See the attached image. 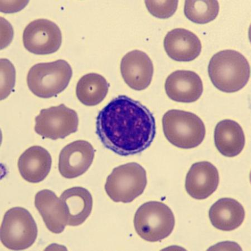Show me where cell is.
<instances>
[{
  "label": "cell",
  "mask_w": 251,
  "mask_h": 251,
  "mask_svg": "<svg viewBox=\"0 0 251 251\" xmlns=\"http://www.w3.org/2000/svg\"><path fill=\"white\" fill-rule=\"evenodd\" d=\"M156 130L152 113L126 96L112 100L97 117L96 133L101 143L120 156L145 151L154 140Z\"/></svg>",
  "instance_id": "6da1fadb"
},
{
  "label": "cell",
  "mask_w": 251,
  "mask_h": 251,
  "mask_svg": "<svg viewBox=\"0 0 251 251\" xmlns=\"http://www.w3.org/2000/svg\"><path fill=\"white\" fill-rule=\"evenodd\" d=\"M248 60L240 52L225 50L212 56L208 66V74L214 86L226 93L240 91L248 84L250 77Z\"/></svg>",
  "instance_id": "7a4b0ae2"
},
{
  "label": "cell",
  "mask_w": 251,
  "mask_h": 251,
  "mask_svg": "<svg viewBox=\"0 0 251 251\" xmlns=\"http://www.w3.org/2000/svg\"><path fill=\"white\" fill-rule=\"evenodd\" d=\"M166 138L174 146L183 149L195 148L203 141L206 133L203 121L192 112L171 110L163 117Z\"/></svg>",
  "instance_id": "3957f363"
},
{
  "label": "cell",
  "mask_w": 251,
  "mask_h": 251,
  "mask_svg": "<svg viewBox=\"0 0 251 251\" xmlns=\"http://www.w3.org/2000/svg\"><path fill=\"white\" fill-rule=\"evenodd\" d=\"M72 75V68L66 60L38 63L28 72L27 86L35 96L49 99L66 90Z\"/></svg>",
  "instance_id": "277c9868"
},
{
  "label": "cell",
  "mask_w": 251,
  "mask_h": 251,
  "mask_svg": "<svg viewBox=\"0 0 251 251\" xmlns=\"http://www.w3.org/2000/svg\"><path fill=\"white\" fill-rule=\"evenodd\" d=\"M133 223L136 232L141 238L156 242L171 235L176 220L167 205L160 201H151L137 209Z\"/></svg>",
  "instance_id": "5b68a950"
},
{
  "label": "cell",
  "mask_w": 251,
  "mask_h": 251,
  "mask_svg": "<svg viewBox=\"0 0 251 251\" xmlns=\"http://www.w3.org/2000/svg\"><path fill=\"white\" fill-rule=\"evenodd\" d=\"M147 184L145 169L139 164L130 163L113 169L107 178L104 188L113 201L128 203L144 193Z\"/></svg>",
  "instance_id": "8992f818"
},
{
  "label": "cell",
  "mask_w": 251,
  "mask_h": 251,
  "mask_svg": "<svg viewBox=\"0 0 251 251\" xmlns=\"http://www.w3.org/2000/svg\"><path fill=\"white\" fill-rule=\"evenodd\" d=\"M37 237V225L27 209L15 207L7 210L1 226V241L5 248L15 251L29 249Z\"/></svg>",
  "instance_id": "52a82bcc"
},
{
  "label": "cell",
  "mask_w": 251,
  "mask_h": 251,
  "mask_svg": "<svg viewBox=\"0 0 251 251\" xmlns=\"http://www.w3.org/2000/svg\"><path fill=\"white\" fill-rule=\"evenodd\" d=\"M35 131L44 138L63 139L78 130L77 113L61 104L43 109L35 117Z\"/></svg>",
  "instance_id": "ba28073f"
},
{
  "label": "cell",
  "mask_w": 251,
  "mask_h": 251,
  "mask_svg": "<svg viewBox=\"0 0 251 251\" xmlns=\"http://www.w3.org/2000/svg\"><path fill=\"white\" fill-rule=\"evenodd\" d=\"M62 34L55 23L47 19L34 20L24 30L23 43L26 50L37 55H47L58 51Z\"/></svg>",
  "instance_id": "9c48e42d"
},
{
  "label": "cell",
  "mask_w": 251,
  "mask_h": 251,
  "mask_svg": "<svg viewBox=\"0 0 251 251\" xmlns=\"http://www.w3.org/2000/svg\"><path fill=\"white\" fill-rule=\"evenodd\" d=\"M95 150L89 142L78 140L67 145L60 153L59 171L68 179L83 175L90 168Z\"/></svg>",
  "instance_id": "30bf717a"
},
{
  "label": "cell",
  "mask_w": 251,
  "mask_h": 251,
  "mask_svg": "<svg viewBox=\"0 0 251 251\" xmlns=\"http://www.w3.org/2000/svg\"><path fill=\"white\" fill-rule=\"evenodd\" d=\"M121 75L126 83L135 91H143L151 84L153 75L152 60L145 52H127L121 60Z\"/></svg>",
  "instance_id": "8fae6325"
},
{
  "label": "cell",
  "mask_w": 251,
  "mask_h": 251,
  "mask_svg": "<svg viewBox=\"0 0 251 251\" xmlns=\"http://www.w3.org/2000/svg\"><path fill=\"white\" fill-rule=\"evenodd\" d=\"M219 183V173L215 166L208 161H201L190 168L185 186L190 197L203 200L216 192Z\"/></svg>",
  "instance_id": "7c38bea8"
},
{
  "label": "cell",
  "mask_w": 251,
  "mask_h": 251,
  "mask_svg": "<svg viewBox=\"0 0 251 251\" xmlns=\"http://www.w3.org/2000/svg\"><path fill=\"white\" fill-rule=\"evenodd\" d=\"M165 89L170 99L178 102L192 103L200 99L203 84L199 75L190 71L173 72L166 80Z\"/></svg>",
  "instance_id": "4fadbf2b"
},
{
  "label": "cell",
  "mask_w": 251,
  "mask_h": 251,
  "mask_svg": "<svg viewBox=\"0 0 251 251\" xmlns=\"http://www.w3.org/2000/svg\"><path fill=\"white\" fill-rule=\"evenodd\" d=\"M35 207L38 210L49 230L59 234L68 224V214L66 205L51 190L44 189L36 193Z\"/></svg>",
  "instance_id": "5bb4252c"
},
{
  "label": "cell",
  "mask_w": 251,
  "mask_h": 251,
  "mask_svg": "<svg viewBox=\"0 0 251 251\" xmlns=\"http://www.w3.org/2000/svg\"><path fill=\"white\" fill-rule=\"evenodd\" d=\"M164 47L166 52L177 62H190L201 54V43L198 36L188 30L177 28L166 35Z\"/></svg>",
  "instance_id": "9a60e30c"
},
{
  "label": "cell",
  "mask_w": 251,
  "mask_h": 251,
  "mask_svg": "<svg viewBox=\"0 0 251 251\" xmlns=\"http://www.w3.org/2000/svg\"><path fill=\"white\" fill-rule=\"evenodd\" d=\"M51 155L46 149L34 146L19 157L18 168L23 179L31 183H40L46 179L51 168Z\"/></svg>",
  "instance_id": "2e32d148"
},
{
  "label": "cell",
  "mask_w": 251,
  "mask_h": 251,
  "mask_svg": "<svg viewBox=\"0 0 251 251\" xmlns=\"http://www.w3.org/2000/svg\"><path fill=\"white\" fill-rule=\"evenodd\" d=\"M209 217L214 227L224 231H232L244 222L245 211L244 206L237 201L222 198L211 206Z\"/></svg>",
  "instance_id": "e0dca14e"
},
{
  "label": "cell",
  "mask_w": 251,
  "mask_h": 251,
  "mask_svg": "<svg viewBox=\"0 0 251 251\" xmlns=\"http://www.w3.org/2000/svg\"><path fill=\"white\" fill-rule=\"evenodd\" d=\"M214 142L222 155L229 157L240 154L245 145V136L240 124L231 120L220 121L214 131Z\"/></svg>",
  "instance_id": "ac0fdd59"
},
{
  "label": "cell",
  "mask_w": 251,
  "mask_h": 251,
  "mask_svg": "<svg viewBox=\"0 0 251 251\" xmlns=\"http://www.w3.org/2000/svg\"><path fill=\"white\" fill-rule=\"evenodd\" d=\"M66 206L70 226H78L86 221L92 212L93 198L86 188L73 187L65 190L60 197Z\"/></svg>",
  "instance_id": "d6986e66"
},
{
  "label": "cell",
  "mask_w": 251,
  "mask_h": 251,
  "mask_svg": "<svg viewBox=\"0 0 251 251\" xmlns=\"http://www.w3.org/2000/svg\"><path fill=\"white\" fill-rule=\"evenodd\" d=\"M110 84L102 75L89 74L82 76L76 85V95L81 103L94 106L102 102L106 97Z\"/></svg>",
  "instance_id": "ffe728a7"
},
{
  "label": "cell",
  "mask_w": 251,
  "mask_h": 251,
  "mask_svg": "<svg viewBox=\"0 0 251 251\" xmlns=\"http://www.w3.org/2000/svg\"><path fill=\"white\" fill-rule=\"evenodd\" d=\"M220 11L217 1H186L184 14L190 21L205 24L213 21Z\"/></svg>",
  "instance_id": "44dd1931"
},
{
  "label": "cell",
  "mask_w": 251,
  "mask_h": 251,
  "mask_svg": "<svg viewBox=\"0 0 251 251\" xmlns=\"http://www.w3.org/2000/svg\"><path fill=\"white\" fill-rule=\"evenodd\" d=\"M1 99L7 98L15 86L16 72L13 64L6 59H1Z\"/></svg>",
  "instance_id": "7402d4cb"
},
{
  "label": "cell",
  "mask_w": 251,
  "mask_h": 251,
  "mask_svg": "<svg viewBox=\"0 0 251 251\" xmlns=\"http://www.w3.org/2000/svg\"><path fill=\"white\" fill-rule=\"evenodd\" d=\"M148 11L153 16L159 19H168L175 14L177 1H156L145 2Z\"/></svg>",
  "instance_id": "603a6c76"
}]
</instances>
